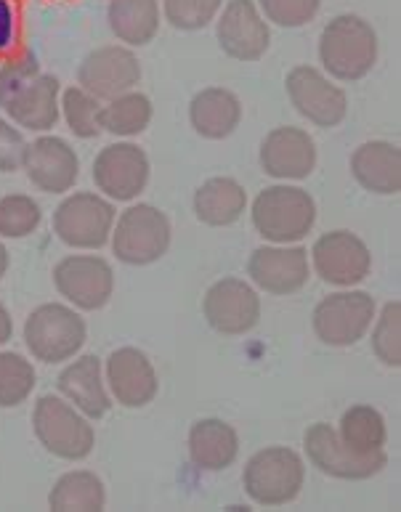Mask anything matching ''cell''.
<instances>
[{
  "label": "cell",
  "instance_id": "obj_40",
  "mask_svg": "<svg viewBox=\"0 0 401 512\" xmlns=\"http://www.w3.org/2000/svg\"><path fill=\"white\" fill-rule=\"evenodd\" d=\"M6 271H8V250H6V245L0 242V279L6 276Z\"/></svg>",
  "mask_w": 401,
  "mask_h": 512
},
{
  "label": "cell",
  "instance_id": "obj_3",
  "mask_svg": "<svg viewBox=\"0 0 401 512\" xmlns=\"http://www.w3.org/2000/svg\"><path fill=\"white\" fill-rule=\"evenodd\" d=\"M306 481V465L298 451L269 446L255 451L242 470V486L255 505L279 507L293 502Z\"/></svg>",
  "mask_w": 401,
  "mask_h": 512
},
{
  "label": "cell",
  "instance_id": "obj_6",
  "mask_svg": "<svg viewBox=\"0 0 401 512\" xmlns=\"http://www.w3.org/2000/svg\"><path fill=\"white\" fill-rule=\"evenodd\" d=\"M109 239H112V253L117 255V260H123L128 266H149L168 253L173 229H170L168 215L162 213L160 207L141 202L120 215Z\"/></svg>",
  "mask_w": 401,
  "mask_h": 512
},
{
  "label": "cell",
  "instance_id": "obj_8",
  "mask_svg": "<svg viewBox=\"0 0 401 512\" xmlns=\"http://www.w3.org/2000/svg\"><path fill=\"white\" fill-rule=\"evenodd\" d=\"M375 321V298L364 290L332 292L311 314V327L324 345L348 348L367 335Z\"/></svg>",
  "mask_w": 401,
  "mask_h": 512
},
{
  "label": "cell",
  "instance_id": "obj_14",
  "mask_svg": "<svg viewBox=\"0 0 401 512\" xmlns=\"http://www.w3.org/2000/svg\"><path fill=\"white\" fill-rule=\"evenodd\" d=\"M202 314L221 335H247L261 319V298L253 290V284L237 276H226L210 284V290L202 298Z\"/></svg>",
  "mask_w": 401,
  "mask_h": 512
},
{
  "label": "cell",
  "instance_id": "obj_34",
  "mask_svg": "<svg viewBox=\"0 0 401 512\" xmlns=\"http://www.w3.org/2000/svg\"><path fill=\"white\" fill-rule=\"evenodd\" d=\"M372 353L386 367H401V303L391 300L380 311V319L372 329Z\"/></svg>",
  "mask_w": 401,
  "mask_h": 512
},
{
  "label": "cell",
  "instance_id": "obj_22",
  "mask_svg": "<svg viewBox=\"0 0 401 512\" xmlns=\"http://www.w3.org/2000/svg\"><path fill=\"white\" fill-rule=\"evenodd\" d=\"M0 107L19 128L46 133L59 120V80L54 75H35Z\"/></svg>",
  "mask_w": 401,
  "mask_h": 512
},
{
  "label": "cell",
  "instance_id": "obj_38",
  "mask_svg": "<svg viewBox=\"0 0 401 512\" xmlns=\"http://www.w3.org/2000/svg\"><path fill=\"white\" fill-rule=\"evenodd\" d=\"M24 136L14 125L0 117V173H14V170L22 168L24 157Z\"/></svg>",
  "mask_w": 401,
  "mask_h": 512
},
{
  "label": "cell",
  "instance_id": "obj_29",
  "mask_svg": "<svg viewBox=\"0 0 401 512\" xmlns=\"http://www.w3.org/2000/svg\"><path fill=\"white\" fill-rule=\"evenodd\" d=\"M152 123V101L139 91L120 93L117 99H109L99 112L101 130L112 136L131 138L139 136Z\"/></svg>",
  "mask_w": 401,
  "mask_h": 512
},
{
  "label": "cell",
  "instance_id": "obj_31",
  "mask_svg": "<svg viewBox=\"0 0 401 512\" xmlns=\"http://www.w3.org/2000/svg\"><path fill=\"white\" fill-rule=\"evenodd\" d=\"M38 375L30 361L16 351H0V409L24 404L35 390Z\"/></svg>",
  "mask_w": 401,
  "mask_h": 512
},
{
  "label": "cell",
  "instance_id": "obj_33",
  "mask_svg": "<svg viewBox=\"0 0 401 512\" xmlns=\"http://www.w3.org/2000/svg\"><path fill=\"white\" fill-rule=\"evenodd\" d=\"M62 115L70 125V130L78 138H96L101 133L99 125V112L101 101L96 96H91L88 91H83L80 85H72L62 93Z\"/></svg>",
  "mask_w": 401,
  "mask_h": 512
},
{
  "label": "cell",
  "instance_id": "obj_17",
  "mask_svg": "<svg viewBox=\"0 0 401 512\" xmlns=\"http://www.w3.org/2000/svg\"><path fill=\"white\" fill-rule=\"evenodd\" d=\"M22 170L40 192L64 194L78 184L80 160L64 138L40 136L24 146Z\"/></svg>",
  "mask_w": 401,
  "mask_h": 512
},
{
  "label": "cell",
  "instance_id": "obj_35",
  "mask_svg": "<svg viewBox=\"0 0 401 512\" xmlns=\"http://www.w3.org/2000/svg\"><path fill=\"white\" fill-rule=\"evenodd\" d=\"M162 11L170 27L194 32L208 27L221 11V0H162Z\"/></svg>",
  "mask_w": 401,
  "mask_h": 512
},
{
  "label": "cell",
  "instance_id": "obj_32",
  "mask_svg": "<svg viewBox=\"0 0 401 512\" xmlns=\"http://www.w3.org/2000/svg\"><path fill=\"white\" fill-rule=\"evenodd\" d=\"M43 223V210L27 194L0 197V237L24 239L35 234Z\"/></svg>",
  "mask_w": 401,
  "mask_h": 512
},
{
  "label": "cell",
  "instance_id": "obj_39",
  "mask_svg": "<svg viewBox=\"0 0 401 512\" xmlns=\"http://www.w3.org/2000/svg\"><path fill=\"white\" fill-rule=\"evenodd\" d=\"M14 335V321H11V314H8V308L0 303V345H6Z\"/></svg>",
  "mask_w": 401,
  "mask_h": 512
},
{
  "label": "cell",
  "instance_id": "obj_9",
  "mask_svg": "<svg viewBox=\"0 0 401 512\" xmlns=\"http://www.w3.org/2000/svg\"><path fill=\"white\" fill-rule=\"evenodd\" d=\"M303 449L319 473L338 478V481H367L372 475H378L388 462L386 451L359 454V451L348 449L330 422L311 425L303 433Z\"/></svg>",
  "mask_w": 401,
  "mask_h": 512
},
{
  "label": "cell",
  "instance_id": "obj_24",
  "mask_svg": "<svg viewBox=\"0 0 401 512\" xmlns=\"http://www.w3.org/2000/svg\"><path fill=\"white\" fill-rule=\"evenodd\" d=\"M237 451H240V436L226 420L205 417L194 422L189 430V457L202 473L226 470L237 459Z\"/></svg>",
  "mask_w": 401,
  "mask_h": 512
},
{
  "label": "cell",
  "instance_id": "obj_7",
  "mask_svg": "<svg viewBox=\"0 0 401 512\" xmlns=\"http://www.w3.org/2000/svg\"><path fill=\"white\" fill-rule=\"evenodd\" d=\"M112 199L96 192L70 194L54 213V234L75 250H99L109 242L115 226Z\"/></svg>",
  "mask_w": 401,
  "mask_h": 512
},
{
  "label": "cell",
  "instance_id": "obj_28",
  "mask_svg": "<svg viewBox=\"0 0 401 512\" xmlns=\"http://www.w3.org/2000/svg\"><path fill=\"white\" fill-rule=\"evenodd\" d=\"M107 505V489L91 470H72L56 478L48 494V507L59 512H96Z\"/></svg>",
  "mask_w": 401,
  "mask_h": 512
},
{
  "label": "cell",
  "instance_id": "obj_2",
  "mask_svg": "<svg viewBox=\"0 0 401 512\" xmlns=\"http://www.w3.org/2000/svg\"><path fill=\"white\" fill-rule=\"evenodd\" d=\"M253 226L266 242L293 245L311 234L317 223V202L306 189L277 184L253 199Z\"/></svg>",
  "mask_w": 401,
  "mask_h": 512
},
{
  "label": "cell",
  "instance_id": "obj_36",
  "mask_svg": "<svg viewBox=\"0 0 401 512\" xmlns=\"http://www.w3.org/2000/svg\"><path fill=\"white\" fill-rule=\"evenodd\" d=\"M322 0H258V11L263 19H269L277 27L285 30H295L309 24L314 16L319 14Z\"/></svg>",
  "mask_w": 401,
  "mask_h": 512
},
{
  "label": "cell",
  "instance_id": "obj_5",
  "mask_svg": "<svg viewBox=\"0 0 401 512\" xmlns=\"http://www.w3.org/2000/svg\"><path fill=\"white\" fill-rule=\"evenodd\" d=\"M32 430L40 446L67 462H78L93 451L96 433L83 412H78L67 398L40 396L32 409Z\"/></svg>",
  "mask_w": 401,
  "mask_h": 512
},
{
  "label": "cell",
  "instance_id": "obj_12",
  "mask_svg": "<svg viewBox=\"0 0 401 512\" xmlns=\"http://www.w3.org/2000/svg\"><path fill=\"white\" fill-rule=\"evenodd\" d=\"M149 157L139 144L117 141L104 146L93 160V184L115 202H133L149 184Z\"/></svg>",
  "mask_w": 401,
  "mask_h": 512
},
{
  "label": "cell",
  "instance_id": "obj_37",
  "mask_svg": "<svg viewBox=\"0 0 401 512\" xmlns=\"http://www.w3.org/2000/svg\"><path fill=\"white\" fill-rule=\"evenodd\" d=\"M40 75L38 72V59L32 54H24L22 59H11L0 69V104L22 88L24 83H30L32 77Z\"/></svg>",
  "mask_w": 401,
  "mask_h": 512
},
{
  "label": "cell",
  "instance_id": "obj_26",
  "mask_svg": "<svg viewBox=\"0 0 401 512\" xmlns=\"http://www.w3.org/2000/svg\"><path fill=\"white\" fill-rule=\"evenodd\" d=\"M194 215L197 221L205 226H232L234 221H240V215L247 207V192L245 186L237 178L216 176L208 178L205 184L194 192Z\"/></svg>",
  "mask_w": 401,
  "mask_h": 512
},
{
  "label": "cell",
  "instance_id": "obj_20",
  "mask_svg": "<svg viewBox=\"0 0 401 512\" xmlns=\"http://www.w3.org/2000/svg\"><path fill=\"white\" fill-rule=\"evenodd\" d=\"M266 176L282 181H301L317 168V144L303 128H274L266 133L258 149Z\"/></svg>",
  "mask_w": 401,
  "mask_h": 512
},
{
  "label": "cell",
  "instance_id": "obj_15",
  "mask_svg": "<svg viewBox=\"0 0 401 512\" xmlns=\"http://www.w3.org/2000/svg\"><path fill=\"white\" fill-rule=\"evenodd\" d=\"M141 80V62L131 48L101 46L85 56L78 67V83L99 101L117 99L133 91Z\"/></svg>",
  "mask_w": 401,
  "mask_h": 512
},
{
  "label": "cell",
  "instance_id": "obj_4",
  "mask_svg": "<svg viewBox=\"0 0 401 512\" xmlns=\"http://www.w3.org/2000/svg\"><path fill=\"white\" fill-rule=\"evenodd\" d=\"M88 329L78 308L64 303H43L24 321V345L43 364L75 359L85 345Z\"/></svg>",
  "mask_w": 401,
  "mask_h": 512
},
{
  "label": "cell",
  "instance_id": "obj_23",
  "mask_svg": "<svg viewBox=\"0 0 401 512\" xmlns=\"http://www.w3.org/2000/svg\"><path fill=\"white\" fill-rule=\"evenodd\" d=\"M351 176L370 194L401 192V152L391 141H364L351 154Z\"/></svg>",
  "mask_w": 401,
  "mask_h": 512
},
{
  "label": "cell",
  "instance_id": "obj_1",
  "mask_svg": "<svg viewBox=\"0 0 401 512\" xmlns=\"http://www.w3.org/2000/svg\"><path fill=\"white\" fill-rule=\"evenodd\" d=\"M378 35L356 14L335 16L319 38V59L335 80H362L378 64Z\"/></svg>",
  "mask_w": 401,
  "mask_h": 512
},
{
  "label": "cell",
  "instance_id": "obj_16",
  "mask_svg": "<svg viewBox=\"0 0 401 512\" xmlns=\"http://www.w3.org/2000/svg\"><path fill=\"white\" fill-rule=\"evenodd\" d=\"M218 46L237 62H258L271 46L269 22L253 0H229L216 24Z\"/></svg>",
  "mask_w": 401,
  "mask_h": 512
},
{
  "label": "cell",
  "instance_id": "obj_10",
  "mask_svg": "<svg viewBox=\"0 0 401 512\" xmlns=\"http://www.w3.org/2000/svg\"><path fill=\"white\" fill-rule=\"evenodd\" d=\"M54 287L72 308L99 311L115 292V271L99 255H67L54 266Z\"/></svg>",
  "mask_w": 401,
  "mask_h": 512
},
{
  "label": "cell",
  "instance_id": "obj_30",
  "mask_svg": "<svg viewBox=\"0 0 401 512\" xmlns=\"http://www.w3.org/2000/svg\"><path fill=\"white\" fill-rule=\"evenodd\" d=\"M338 436L348 449L359 454H375L386 446V420L375 406L356 404L340 417Z\"/></svg>",
  "mask_w": 401,
  "mask_h": 512
},
{
  "label": "cell",
  "instance_id": "obj_27",
  "mask_svg": "<svg viewBox=\"0 0 401 512\" xmlns=\"http://www.w3.org/2000/svg\"><path fill=\"white\" fill-rule=\"evenodd\" d=\"M107 19L120 43L149 46L160 30V3L157 0H109Z\"/></svg>",
  "mask_w": 401,
  "mask_h": 512
},
{
  "label": "cell",
  "instance_id": "obj_18",
  "mask_svg": "<svg viewBox=\"0 0 401 512\" xmlns=\"http://www.w3.org/2000/svg\"><path fill=\"white\" fill-rule=\"evenodd\" d=\"M104 380H107L109 396L120 401L125 409H144L155 401L160 390L155 364L149 361L147 353L133 345L109 353L104 364Z\"/></svg>",
  "mask_w": 401,
  "mask_h": 512
},
{
  "label": "cell",
  "instance_id": "obj_11",
  "mask_svg": "<svg viewBox=\"0 0 401 512\" xmlns=\"http://www.w3.org/2000/svg\"><path fill=\"white\" fill-rule=\"evenodd\" d=\"M285 88L295 112L317 128H335L343 123L348 112L346 91L332 83L317 67H309V64L293 67L285 77Z\"/></svg>",
  "mask_w": 401,
  "mask_h": 512
},
{
  "label": "cell",
  "instance_id": "obj_25",
  "mask_svg": "<svg viewBox=\"0 0 401 512\" xmlns=\"http://www.w3.org/2000/svg\"><path fill=\"white\" fill-rule=\"evenodd\" d=\"M242 120V104L229 88H205L189 104V123L197 136L221 141L237 130Z\"/></svg>",
  "mask_w": 401,
  "mask_h": 512
},
{
  "label": "cell",
  "instance_id": "obj_19",
  "mask_svg": "<svg viewBox=\"0 0 401 512\" xmlns=\"http://www.w3.org/2000/svg\"><path fill=\"white\" fill-rule=\"evenodd\" d=\"M309 250L301 245H263L247 260V276L271 295H293L309 282Z\"/></svg>",
  "mask_w": 401,
  "mask_h": 512
},
{
  "label": "cell",
  "instance_id": "obj_13",
  "mask_svg": "<svg viewBox=\"0 0 401 512\" xmlns=\"http://www.w3.org/2000/svg\"><path fill=\"white\" fill-rule=\"evenodd\" d=\"M311 263L322 282L332 287H354L372 271V253L354 231H327L311 247Z\"/></svg>",
  "mask_w": 401,
  "mask_h": 512
},
{
  "label": "cell",
  "instance_id": "obj_21",
  "mask_svg": "<svg viewBox=\"0 0 401 512\" xmlns=\"http://www.w3.org/2000/svg\"><path fill=\"white\" fill-rule=\"evenodd\" d=\"M56 388L62 398H67L78 412L91 420H101L112 406L104 369H101L99 356H93V353H85V356H78V361H70L56 380Z\"/></svg>",
  "mask_w": 401,
  "mask_h": 512
}]
</instances>
